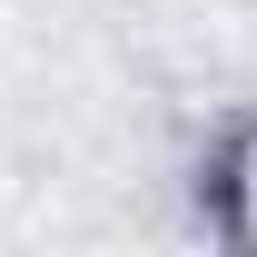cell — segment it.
Segmentation results:
<instances>
[{
	"label": "cell",
	"mask_w": 257,
	"mask_h": 257,
	"mask_svg": "<svg viewBox=\"0 0 257 257\" xmlns=\"http://www.w3.org/2000/svg\"><path fill=\"white\" fill-rule=\"evenodd\" d=\"M227 208H237V227L257 237V139H237V149H227Z\"/></svg>",
	"instance_id": "obj_1"
}]
</instances>
